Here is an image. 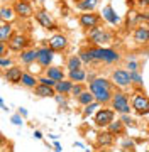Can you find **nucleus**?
Here are the masks:
<instances>
[{"label":"nucleus","instance_id":"f257e3e1","mask_svg":"<svg viewBox=\"0 0 149 152\" xmlns=\"http://www.w3.org/2000/svg\"><path fill=\"white\" fill-rule=\"evenodd\" d=\"M88 90L93 93L95 100L100 105H110V100L114 96V91H115V85L109 78L97 76L93 81L88 83Z\"/></svg>","mask_w":149,"mask_h":152},{"label":"nucleus","instance_id":"f03ea898","mask_svg":"<svg viewBox=\"0 0 149 152\" xmlns=\"http://www.w3.org/2000/svg\"><path fill=\"white\" fill-rule=\"evenodd\" d=\"M88 53L95 63H102L105 66H114L117 63H120L122 56L119 51L114 48H102V46H88Z\"/></svg>","mask_w":149,"mask_h":152},{"label":"nucleus","instance_id":"7ed1b4c3","mask_svg":"<svg viewBox=\"0 0 149 152\" xmlns=\"http://www.w3.org/2000/svg\"><path fill=\"white\" fill-rule=\"evenodd\" d=\"M110 107L115 110L117 113H131V112H132L131 96H129L126 91H122L120 88L115 86L114 96H112V100H110Z\"/></svg>","mask_w":149,"mask_h":152},{"label":"nucleus","instance_id":"20e7f679","mask_svg":"<svg viewBox=\"0 0 149 152\" xmlns=\"http://www.w3.org/2000/svg\"><path fill=\"white\" fill-rule=\"evenodd\" d=\"M112 39H114V34H112L110 31L103 29L102 26L87 31V41H88L92 46H103V44H110Z\"/></svg>","mask_w":149,"mask_h":152},{"label":"nucleus","instance_id":"39448f33","mask_svg":"<svg viewBox=\"0 0 149 152\" xmlns=\"http://www.w3.org/2000/svg\"><path fill=\"white\" fill-rule=\"evenodd\" d=\"M131 107H132V112L139 117H144V115L149 113V96L141 90V91H134L131 95Z\"/></svg>","mask_w":149,"mask_h":152},{"label":"nucleus","instance_id":"423d86ee","mask_svg":"<svg viewBox=\"0 0 149 152\" xmlns=\"http://www.w3.org/2000/svg\"><path fill=\"white\" fill-rule=\"evenodd\" d=\"M115 110L112 108H109L107 105H102L97 112H95V115H93V124L98 127V129H105V127H109V125L115 120Z\"/></svg>","mask_w":149,"mask_h":152},{"label":"nucleus","instance_id":"0eeeda50","mask_svg":"<svg viewBox=\"0 0 149 152\" xmlns=\"http://www.w3.org/2000/svg\"><path fill=\"white\" fill-rule=\"evenodd\" d=\"M34 19H36V22H37L43 29H46V31H51V32H59V26H58L56 19L51 15L48 10H44V9H39V10L34 14Z\"/></svg>","mask_w":149,"mask_h":152},{"label":"nucleus","instance_id":"6e6552de","mask_svg":"<svg viewBox=\"0 0 149 152\" xmlns=\"http://www.w3.org/2000/svg\"><path fill=\"white\" fill-rule=\"evenodd\" d=\"M7 46H9V49H10V53H21V51H24V49L31 48V37H29L27 34L14 32V36L9 39Z\"/></svg>","mask_w":149,"mask_h":152},{"label":"nucleus","instance_id":"1a4fd4ad","mask_svg":"<svg viewBox=\"0 0 149 152\" xmlns=\"http://www.w3.org/2000/svg\"><path fill=\"white\" fill-rule=\"evenodd\" d=\"M102 20H103V17L98 15L97 12H81V14L78 15V24H80V27L85 29V31L98 27L100 24H102Z\"/></svg>","mask_w":149,"mask_h":152},{"label":"nucleus","instance_id":"9d476101","mask_svg":"<svg viewBox=\"0 0 149 152\" xmlns=\"http://www.w3.org/2000/svg\"><path fill=\"white\" fill-rule=\"evenodd\" d=\"M110 80L117 88H129L132 85L131 71L127 69V68H115V69L110 73Z\"/></svg>","mask_w":149,"mask_h":152},{"label":"nucleus","instance_id":"9b49d317","mask_svg":"<svg viewBox=\"0 0 149 152\" xmlns=\"http://www.w3.org/2000/svg\"><path fill=\"white\" fill-rule=\"evenodd\" d=\"M46 44H48L54 53H63V51H66V49L70 48V41H68V37L65 36V34H61V32L53 34V36L48 39V42Z\"/></svg>","mask_w":149,"mask_h":152},{"label":"nucleus","instance_id":"f8f14e48","mask_svg":"<svg viewBox=\"0 0 149 152\" xmlns=\"http://www.w3.org/2000/svg\"><path fill=\"white\" fill-rule=\"evenodd\" d=\"M2 76H4V80L7 83H12V85H21L22 81V76H24V69L21 66H10V68H7V69H2Z\"/></svg>","mask_w":149,"mask_h":152},{"label":"nucleus","instance_id":"ddd939ff","mask_svg":"<svg viewBox=\"0 0 149 152\" xmlns=\"http://www.w3.org/2000/svg\"><path fill=\"white\" fill-rule=\"evenodd\" d=\"M114 144H115V135L109 129L98 132L95 137V149H110Z\"/></svg>","mask_w":149,"mask_h":152},{"label":"nucleus","instance_id":"4468645a","mask_svg":"<svg viewBox=\"0 0 149 152\" xmlns=\"http://www.w3.org/2000/svg\"><path fill=\"white\" fill-rule=\"evenodd\" d=\"M53 59H54V51L49 48V46H43V48L37 49V64L41 68H49L53 64Z\"/></svg>","mask_w":149,"mask_h":152},{"label":"nucleus","instance_id":"2eb2a0df","mask_svg":"<svg viewBox=\"0 0 149 152\" xmlns=\"http://www.w3.org/2000/svg\"><path fill=\"white\" fill-rule=\"evenodd\" d=\"M14 10H15L17 17H21V19H29V17H32L36 12H34L32 5H31V2H24V0H15L14 4Z\"/></svg>","mask_w":149,"mask_h":152},{"label":"nucleus","instance_id":"dca6fc26","mask_svg":"<svg viewBox=\"0 0 149 152\" xmlns=\"http://www.w3.org/2000/svg\"><path fill=\"white\" fill-rule=\"evenodd\" d=\"M132 39L136 44H148L149 42V24L142 22L132 31Z\"/></svg>","mask_w":149,"mask_h":152},{"label":"nucleus","instance_id":"f3484780","mask_svg":"<svg viewBox=\"0 0 149 152\" xmlns=\"http://www.w3.org/2000/svg\"><path fill=\"white\" fill-rule=\"evenodd\" d=\"M142 22H146V19H144V14H139L137 10H129V14H127L126 17V22H124V26H126L127 31H134V29L137 27L139 24H142Z\"/></svg>","mask_w":149,"mask_h":152},{"label":"nucleus","instance_id":"a211bd4d","mask_svg":"<svg viewBox=\"0 0 149 152\" xmlns=\"http://www.w3.org/2000/svg\"><path fill=\"white\" fill-rule=\"evenodd\" d=\"M19 61L26 66H31L34 63H37V49L34 48H27L19 53Z\"/></svg>","mask_w":149,"mask_h":152},{"label":"nucleus","instance_id":"6ab92c4d","mask_svg":"<svg viewBox=\"0 0 149 152\" xmlns=\"http://www.w3.org/2000/svg\"><path fill=\"white\" fill-rule=\"evenodd\" d=\"M102 17H103V20L107 22V24H110V26H119L120 20H122L120 17H119V14L114 10L112 5H105L103 9H102Z\"/></svg>","mask_w":149,"mask_h":152},{"label":"nucleus","instance_id":"aec40b11","mask_svg":"<svg viewBox=\"0 0 149 152\" xmlns=\"http://www.w3.org/2000/svg\"><path fill=\"white\" fill-rule=\"evenodd\" d=\"M14 24L9 20H0V42H9V39L14 36Z\"/></svg>","mask_w":149,"mask_h":152},{"label":"nucleus","instance_id":"412c9836","mask_svg":"<svg viewBox=\"0 0 149 152\" xmlns=\"http://www.w3.org/2000/svg\"><path fill=\"white\" fill-rule=\"evenodd\" d=\"M32 91H34V95L39 96V98H54L56 96L54 86H48V85H44V83H39Z\"/></svg>","mask_w":149,"mask_h":152},{"label":"nucleus","instance_id":"4be33fe9","mask_svg":"<svg viewBox=\"0 0 149 152\" xmlns=\"http://www.w3.org/2000/svg\"><path fill=\"white\" fill-rule=\"evenodd\" d=\"M73 2L80 12H95L100 4V0H73Z\"/></svg>","mask_w":149,"mask_h":152},{"label":"nucleus","instance_id":"5701e85b","mask_svg":"<svg viewBox=\"0 0 149 152\" xmlns=\"http://www.w3.org/2000/svg\"><path fill=\"white\" fill-rule=\"evenodd\" d=\"M107 129H109V130H110L115 137H126V134H127V125L124 124L120 118H119V120H114V122H112V124L109 125Z\"/></svg>","mask_w":149,"mask_h":152},{"label":"nucleus","instance_id":"b1692460","mask_svg":"<svg viewBox=\"0 0 149 152\" xmlns=\"http://www.w3.org/2000/svg\"><path fill=\"white\" fill-rule=\"evenodd\" d=\"M44 75L49 76L51 80H54L56 83L61 81V80H65V69H63L61 66H53V64H51L49 68H46Z\"/></svg>","mask_w":149,"mask_h":152},{"label":"nucleus","instance_id":"393cba45","mask_svg":"<svg viewBox=\"0 0 149 152\" xmlns=\"http://www.w3.org/2000/svg\"><path fill=\"white\" fill-rule=\"evenodd\" d=\"M73 85H75V83H73L70 78H65V80H61V81L56 83L54 90H56V93H61V95H70L71 90H73Z\"/></svg>","mask_w":149,"mask_h":152},{"label":"nucleus","instance_id":"a878e982","mask_svg":"<svg viewBox=\"0 0 149 152\" xmlns=\"http://www.w3.org/2000/svg\"><path fill=\"white\" fill-rule=\"evenodd\" d=\"M87 76H88V71H85L83 68L68 71V78H70L73 83H85L87 81Z\"/></svg>","mask_w":149,"mask_h":152},{"label":"nucleus","instance_id":"bb28decb","mask_svg":"<svg viewBox=\"0 0 149 152\" xmlns=\"http://www.w3.org/2000/svg\"><path fill=\"white\" fill-rule=\"evenodd\" d=\"M15 10H14V7L10 5H2L0 7V20H9V22H14L15 20Z\"/></svg>","mask_w":149,"mask_h":152},{"label":"nucleus","instance_id":"cd10ccee","mask_svg":"<svg viewBox=\"0 0 149 152\" xmlns=\"http://www.w3.org/2000/svg\"><path fill=\"white\" fill-rule=\"evenodd\" d=\"M24 88H29V90H34V88L39 85V78H36L34 75L27 73V71H24V76H22V81H21Z\"/></svg>","mask_w":149,"mask_h":152},{"label":"nucleus","instance_id":"c85d7f7f","mask_svg":"<svg viewBox=\"0 0 149 152\" xmlns=\"http://www.w3.org/2000/svg\"><path fill=\"white\" fill-rule=\"evenodd\" d=\"M83 63L81 61V58L78 54H75V56H70L66 59V69L68 71H73V69H80V68H83Z\"/></svg>","mask_w":149,"mask_h":152},{"label":"nucleus","instance_id":"c756f323","mask_svg":"<svg viewBox=\"0 0 149 152\" xmlns=\"http://www.w3.org/2000/svg\"><path fill=\"white\" fill-rule=\"evenodd\" d=\"M100 107H102V105H100L97 100H95V102H92V103H88V105H85V107H83V112H81V118L87 120L88 117H92V115H93L95 112L100 108Z\"/></svg>","mask_w":149,"mask_h":152},{"label":"nucleus","instance_id":"7c9ffc66","mask_svg":"<svg viewBox=\"0 0 149 152\" xmlns=\"http://www.w3.org/2000/svg\"><path fill=\"white\" fill-rule=\"evenodd\" d=\"M76 102H78V105L85 107V105H88V103H92V102H95V96H93V93L87 88V90H85V91H83L81 95L76 98Z\"/></svg>","mask_w":149,"mask_h":152},{"label":"nucleus","instance_id":"2f4dec72","mask_svg":"<svg viewBox=\"0 0 149 152\" xmlns=\"http://www.w3.org/2000/svg\"><path fill=\"white\" fill-rule=\"evenodd\" d=\"M131 80H132V85L136 86V91H141L142 90V75H141V71H131Z\"/></svg>","mask_w":149,"mask_h":152},{"label":"nucleus","instance_id":"473e14b6","mask_svg":"<svg viewBox=\"0 0 149 152\" xmlns=\"http://www.w3.org/2000/svg\"><path fill=\"white\" fill-rule=\"evenodd\" d=\"M87 88H88V85H85V83H75V85H73V90H71V93H70V95H71L73 98H78L83 91H85V90H87Z\"/></svg>","mask_w":149,"mask_h":152},{"label":"nucleus","instance_id":"72a5a7b5","mask_svg":"<svg viewBox=\"0 0 149 152\" xmlns=\"http://www.w3.org/2000/svg\"><path fill=\"white\" fill-rule=\"evenodd\" d=\"M78 56L81 58V61L85 64H93V59H92V56H90V53H88V48H81L78 51Z\"/></svg>","mask_w":149,"mask_h":152},{"label":"nucleus","instance_id":"f704fd0d","mask_svg":"<svg viewBox=\"0 0 149 152\" xmlns=\"http://www.w3.org/2000/svg\"><path fill=\"white\" fill-rule=\"evenodd\" d=\"M120 120L124 122V124L127 125V129H131V127H137V124H136V120L131 117L129 113H120Z\"/></svg>","mask_w":149,"mask_h":152},{"label":"nucleus","instance_id":"c9c22d12","mask_svg":"<svg viewBox=\"0 0 149 152\" xmlns=\"http://www.w3.org/2000/svg\"><path fill=\"white\" fill-rule=\"evenodd\" d=\"M56 103L59 105L61 108H68V95H61V93H56Z\"/></svg>","mask_w":149,"mask_h":152},{"label":"nucleus","instance_id":"e433bc0d","mask_svg":"<svg viewBox=\"0 0 149 152\" xmlns=\"http://www.w3.org/2000/svg\"><path fill=\"white\" fill-rule=\"evenodd\" d=\"M126 68L129 71H139L141 69V63L137 59H127L126 61Z\"/></svg>","mask_w":149,"mask_h":152},{"label":"nucleus","instance_id":"4c0bfd02","mask_svg":"<svg viewBox=\"0 0 149 152\" xmlns=\"http://www.w3.org/2000/svg\"><path fill=\"white\" fill-rule=\"evenodd\" d=\"M120 149L122 151H134L136 149V144H134L132 139H124L120 142Z\"/></svg>","mask_w":149,"mask_h":152},{"label":"nucleus","instance_id":"58836bf2","mask_svg":"<svg viewBox=\"0 0 149 152\" xmlns=\"http://www.w3.org/2000/svg\"><path fill=\"white\" fill-rule=\"evenodd\" d=\"M0 66H2V69H7V68H10V66H14V59H10V58H0Z\"/></svg>","mask_w":149,"mask_h":152},{"label":"nucleus","instance_id":"ea45409f","mask_svg":"<svg viewBox=\"0 0 149 152\" xmlns=\"http://www.w3.org/2000/svg\"><path fill=\"white\" fill-rule=\"evenodd\" d=\"M39 83H44V85H48V86H56V81L54 80H51L49 76H39Z\"/></svg>","mask_w":149,"mask_h":152},{"label":"nucleus","instance_id":"a19ab883","mask_svg":"<svg viewBox=\"0 0 149 152\" xmlns=\"http://www.w3.org/2000/svg\"><path fill=\"white\" fill-rule=\"evenodd\" d=\"M10 122L14 125H19V127H21V125H22V115H21V113H12Z\"/></svg>","mask_w":149,"mask_h":152},{"label":"nucleus","instance_id":"79ce46f5","mask_svg":"<svg viewBox=\"0 0 149 152\" xmlns=\"http://www.w3.org/2000/svg\"><path fill=\"white\" fill-rule=\"evenodd\" d=\"M9 51H10V49H9L7 42H0V58H5Z\"/></svg>","mask_w":149,"mask_h":152},{"label":"nucleus","instance_id":"37998d69","mask_svg":"<svg viewBox=\"0 0 149 152\" xmlns=\"http://www.w3.org/2000/svg\"><path fill=\"white\" fill-rule=\"evenodd\" d=\"M137 5L142 9H149V0H137Z\"/></svg>","mask_w":149,"mask_h":152},{"label":"nucleus","instance_id":"c03bdc74","mask_svg":"<svg viewBox=\"0 0 149 152\" xmlns=\"http://www.w3.org/2000/svg\"><path fill=\"white\" fill-rule=\"evenodd\" d=\"M95 78H97V73H88V76H87V81H93Z\"/></svg>","mask_w":149,"mask_h":152},{"label":"nucleus","instance_id":"a18cd8bd","mask_svg":"<svg viewBox=\"0 0 149 152\" xmlns=\"http://www.w3.org/2000/svg\"><path fill=\"white\" fill-rule=\"evenodd\" d=\"M34 137L41 140V139H43V132H41V130H34Z\"/></svg>","mask_w":149,"mask_h":152},{"label":"nucleus","instance_id":"49530a36","mask_svg":"<svg viewBox=\"0 0 149 152\" xmlns=\"http://www.w3.org/2000/svg\"><path fill=\"white\" fill-rule=\"evenodd\" d=\"M19 113L22 115V117H27V110H26V108H22V107H21V108H19Z\"/></svg>","mask_w":149,"mask_h":152},{"label":"nucleus","instance_id":"de8ad7c7","mask_svg":"<svg viewBox=\"0 0 149 152\" xmlns=\"http://www.w3.org/2000/svg\"><path fill=\"white\" fill-rule=\"evenodd\" d=\"M144 19H146V22L149 24V9H148L146 12H144Z\"/></svg>","mask_w":149,"mask_h":152},{"label":"nucleus","instance_id":"09e8293b","mask_svg":"<svg viewBox=\"0 0 149 152\" xmlns=\"http://www.w3.org/2000/svg\"><path fill=\"white\" fill-rule=\"evenodd\" d=\"M54 149H56V151H61L63 147H61V144H59V142H54Z\"/></svg>","mask_w":149,"mask_h":152},{"label":"nucleus","instance_id":"8fccbe9b","mask_svg":"<svg viewBox=\"0 0 149 152\" xmlns=\"http://www.w3.org/2000/svg\"><path fill=\"white\" fill-rule=\"evenodd\" d=\"M24 2H31V4H32V2H34V0H24Z\"/></svg>","mask_w":149,"mask_h":152},{"label":"nucleus","instance_id":"3c124183","mask_svg":"<svg viewBox=\"0 0 149 152\" xmlns=\"http://www.w3.org/2000/svg\"><path fill=\"white\" fill-rule=\"evenodd\" d=\"M148 132H149V124H148Z\"/></svg>","mask_w":149,"mask_h":152}]
</instances>
